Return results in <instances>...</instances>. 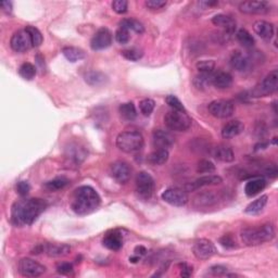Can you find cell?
I'll list each match as a JSON object with an SVG mask.
<instances>
[{"mask_svg": "<svg viewBox=\"0 0 278 278\" xmlns=\"http://www.w3.org/2000/svg\"><path fill=\"white\" fill-rule=\"evenodd\" d=\"M48 205L44 199L29 198L15 202L11 208V222L15 226H29L34 223Z\"/></svg>", "mask_w": 278, "mask_h": 278, "instance_id": "obj_1", "label": "cell"}, {"mask_svg": "<svg viewBox=\"0 0 278 278\" xmlns=\"http://www.w3.org/2000/svg\"><path fill=\"white\" fill-rule=\"evenodd\" d=\"M101 203L100 196L90 186L76 188L72 194L71 208L77 215H88L95 212Z\"/></svg>", "mask_w": 278, "mask_h": 278, "instance_id": "obj_2", "label": "cell"}, {"mask_svg": "<svg viewBox=\"0 0 278 278\" xmlns=\"http://www.w3.org/2000/svg\"><path fill=\"white\" fill-rule=\"evenodd\" d=\"M275 237V230L272 224L266 223L259 227H248L240 233L242 242L249 247L271 242Z\"/></svg>", "mask_w": 278, "mask_h": 278, "instance_id": "obj_3", "label": "cell"}, {"mask_svg": "<svg viewBox=\"0 0 278 278\" xmlns=\"http://www.w3.org/2000/svg\"><path fill=\"white\" fill-rule=\"evenodd\" d=\"M145 139L137 131H125L120 133L117 137V146L121 151L133 154L142 149Z\"/></svg>", "mask_w": 278, "mask_h": 278, "instance_id": "obj_4", "label": "cell"}, {"mask_svg": "<svg viewBox=\"0 0 278 278\" xmlns=\"http://www.w3.org/2000/svg\"><path fill=\"white\" fill-rule=\"evenodd\" d=\"M166 127L174 132H185L191 126V119L185 111H169L164 117Z\"/></svg>", "mask_w": 278, "mask_h": 278, "instance_id": "obj_5", "label": "cell"}, {"mask_svg": "<svg viewBox=\"0 0 278 278\" xmlns=\"http://www.w3.org/2000/svg\"><path fill=\"white\" fill-rule=\"evenodd\" d=\"M278 88V71L273 70L263 80L259 83L251 90V97L261 98V97L270 96L277 90Z\"/></svg>", "mask_w": 278, "mask_h": 278, "instance_id": "obj_6", "label": "cell"}, {"mask_svg": "<svg viewBox=\"0 0 278 278\" xmlns=\"http://www.w3.org/2000/svg\"><path fill=\"white\" fill-rule=\"evenodd\" d=\"M135 186L139 197L142 199H149L155 191V179L152 178L149 173L142 171L136 175Z\"/></svg>", "mask_w": 278, "mask_h": 278, "instance_id": "obj_7", "label": "cell"}, {"mask_svg": "<svg viewBox=\"0 0 278 278\" xmlns=\"http://www.w3.org/2000/svg\"><path fill=\"white\" fill-rule=\"evenodd\" d=\"M208 113L216 119L230 118L235 112V105L230 100H214L208 106Z\"/></svg>", "mask_w": 278, "mask_h": 278, "instance_id": "obj_8", "label": "cell"}, {"mask_svg": "<svg viewBox=\"0 0 278 278\" xmlns=\"http://www.w3.org/2000/svg\"><path fill=\"white\" fill-rule=\"evenodd\" d=\"M192 253L198 260H208L212 257H214L217 253L215 244L211 240L207 238H201L194 242L192 245Z\"/></svg>", "mask_w": 278, "mask_h": 278, "instance_id": "obj_9", "label": "cell"}, {"mask_svg": "<svg viewBox=\"0 0 278 278\" xmlns=\"http://www.w3.org/2000/svg\"><path fill=\"white\" fill-rule=\"evenodd\" d=\"M46 272V267L33 259L23 258L18 262V273L24 277H38Z\"/></svg>", "mask_w": 278, "mask_h": 278, "instance_id": "obj_10", "label": "cell"}, {"mask_svg": "<svg viewBox=\"0 0 278 278\" xmlns=\"http://www.w3.org/2000/svg\"><path fill=\"white\" fill-rule=\"evenodd\" d=\"M132 166L125 161H115L110 166V175L119 184H126L132 177Z\"/></svg>", "mask_w": 278, "mask_h": 278, "instance_id": "obj_11", "label": "cell"}, {"mask_svg": "<svg viewBox=\"0 0 278 278\" xmlns=\"http://www.w3.org/2000/svg\"><path fill=\"white\" fill-rule=\"evenodd\" d=\"M10 46L13 52H25L33 47L31 36L26 29L18 30L12 35L10 40Z\"/></svg>", "mask_w": 278, "mask_h": 278, "instance_id": "obj_12", "label": "cell"}, {"mask_svg": "<svg viewBox=\"0 0 278 278\" xmlns=\"http://www.w3.org/2000/svg\"><path fill=\"white\" fill-rule=\"evenodd\" d=\"M162 199L173 207H184L189 200L188 193L182 188H169L162 193Z\"/></svg>", "mask_w": 278, "mask_h": 278, "instance_id": "obj_13", "label": "cell"}, {"mask_svg": "<svg viewBox=\"0 0 278 278\" xmlns=\"http://www.w3.org/2000/svg\"><path fill=\"white\" fill-rule=\"evenodd\" d=\"M219 202V196L213 191H205L197 193L192 198V207L197 210L210 208Z\"/></svg>", "mask_w": 278, "mask_h": 278, "instance_id": "obj_14", "label": "cell"}, {"mask_svg": "<svg viewBox=\"0 0 278 278\" xmlns=\"http://www.w3.org/2000/svg\"><path fill=\"white\" fill-rule=\"evenodd\" d=\"M111 44H112V33L106 27H101L97 31L90 40V47L95 52L109 48Z\"/></svg>", "mask_w": 278, "mask_h": 278, "instance_id": "obj_15", "label": "cell"}, {"mask_svg": "<svg viewBox=\"0 0 278 278\" xmlns=\"http://www.w3.org/2000/svg\"><path fill=\"white\" fill-rule=\"evenodd\" d=\"M222 182H223V179H222L221 176H217V175L201 176V177L197 178L196 180H193V182L185 185V191H194L199 188H202L206 186H216V185H220Z\"/></svg>", "mask_w": 278, "mask_h": 278, "instance_id": "obj_16", "label": "cell"}, {"mask_svg": "<svg viewBox=\"0 0 278 278\" xmlns=\"http://www.w3.org/2000/svg\"><path fill=\"white\" fill-rule=\"evenodd\" d=\"M239 10L245 15H265L271 6L267 1H244L239 4Z\"/></svg>", "mask_w": 278, "mask_h": 278, "instance_id": "obj_17", "label": "cell"}, {"mask_svg": "<svg viewBox=\"0 0 278 278\" xmlns=\"http://www.w3.org/2000/svg\"><path fill=\"white\" fill-rule=\"evenodd\" d=\"M152 140L156 149H166L172 147L175 142V138L172 134L164 129H155L152 133Z\"/></svg>", "mask_w": 278, "mask_h": 278, "instance_id": "obj_18", "label": "cell"}, {"mask_svg": "<svg viewBox=\"0 0 278 278\" xmlns=\"http://www.w3.org/2000/svg\"><path fill=\"white\" fill-rule=\"evenodd\" d=\"M229 63L230 67L238 72L248 71L251 67V60L240 52H234L231 53Z\"/></svg>", "mask_w": 278, "mask_h": 278, "instance_id": "obj_19", "label": "cell"}, {"mask_svg": "<svg viewBox=\"0 0 278 278\" xmlns=\"http://www.w3.org/2000/svg\"><path fill=\"white\" fill-rule=\"evenodd\" d=\"M244 131V124L239 120H233L224 125L222 128V137L225 139H231L239 136Z\"/></svg>", "mask_w": 278, "mask_h": 278, "instance_id": "obj_20", "label": "cell"}, {"mask_svg": "<svg viewBox=\"0 0 278 278\" xmlns=\"http://www.w3.org/2000/svg\"><path fill=\"white\" fill-rule=\"evenodd\" d=\"M211 155L214 156L216 160L221 162H226V163H229V162H233L235 160L233 149H231L229 146L223 145V143L212 148Z\"/></svg>", "mask_w": 278, "mask_h": 278, "instance_id": "obj_21", "label": "cell"}, {"mask_svg": "<svg viewBox=\"0 0 278 278\" xmlns=\"http://www.w3.org/2000/svg\"><path fill=\"white\" fill-rule=\"evenodd\" d=\"M253 30L256 32V34L264 40H270L274 36V26H273L272 23L267 21L259 20L254 22Z\"/></svg>", "mask_w": 278, "mask_h": 278, "instance_id": "obj_22", "label": "cell"}, {"mask_svg": "<svg viewBox=\"0 0 278 278\" xmlns=\"http://www.w3.org/2000/svg\"><path fill=\"white\" fill-rule=\"evenodd\" d=\"M233 84V76L224 71H214L212 74V85L219 89H226Z\"/></svg>", "mask_w": 278, "mask_h": 278, "instance_id": "obj_23", "label": "cell"}, {"mask_svg": "<svg viewBox=\"0 0 278 278\" xmlns=\"http://www.w3.org/2000/svg\"><path fill=\"white\" fill-rule=\"evenodd\" d=\"M212 23L217 27H221L224 32L233 34L236 29V22L231 17L226 15H217L212 17Z\"/></svg>", "mask_w": 278, "mask_h": 278, "instance_id": "obj_24", "label": "cell"}, {"mask_svg": "<svg viewBox=\"0 0 278 278\" xmlns=\"http://www.w3.org/2000/svg\"><path fill=\"white\" fill-rule=\"evenodd\" d=\"M71 251V247L64 243H47L44 244V252L48 257L60 258L64 257Z\"/></svg>", "mask_w": 278, "mask_h": 278, "instance_id": "obj_25", "label": "cell"}, {"mask_svg": "<svg viewBox=\"0 0 278 278\" xmlns=\"http://www.w3.org/2000/svg\"><path fill=\"white\" fill-rule=\"evenodd\" d=\"M265 187H266V180L262 177H257L250 179L249 182L245 184L244 192L248 197H254L257 196L258 193H260Z\"/></svg>", "mask_w": 278, "mask_h": 278, "instance_id": "obj_26", "label": "cell"}, {"mask_svg": "<svg viewBox=\"0 0 278 278\" xmlns=\"http://www.w3.org/2000/svg\"><path fill=\"white\" fill-rule=\"evenodd\" d=\"M103 243L105 248L113 251H118L123 245V237L118 231H112V233L106 234L103 240Z\"/></svg>", "mask_w": 278, "mask_h": 278, "instance_id": "obj_27", "label": "cell"}, {"mask_svg": "<svg viewBox=\"0 0 278 278\" xmlns=\"http://www.w3.org/2000/svg\"><path fill=\"white\" fill-rule=\"evenodd\" d=\"M84 78L88 85L96 87L104 85L106 81H108V77H106L105 74L100 71H88L85 73Z\"/></svg>", "mask_w": 278, "mask_h": 278, "instance_id": "obj_28", "label": "cell"}, {"mask_svg": "<svg viewBox=\"0 0 278 278\" xmlns=\"http://www.w3.org/2000/svg\"><path fill=\"white\" fill-rule=\"evenodd\" d=\"M169 150L166 149H156L148 156L147 161L151 165H163L169 160Z\"/></svg>", "mask_w": 278, "mask_h": 278, "instance_id": "obj_29", "label": "cell"}, {"mask_svg": "<svg viewBox=\"0 0 278 278\" xmlns=\"http://www.w3.org/2000/svg\"><path fill=\"white\" fill-rule=\"evenodd\" d=\"M62 53L68 61L77 62L86 57V53L83 49L77 47H64L62 49Z\"/></svg>", "mask_w": 278, "mask_h": 278, "instance_id": "obj_30", "label": "cell"}, {"mask_svg": "<svg viewBox=\"0 0 278 278\" xmlns=\"http://www.w3.org/2000/svg\"><path fill=\"white\" fill-rule=\"evenodd\" d=\"M267 201H268L267 194H263V196L256 199V200L250 203V205L245 208L244 212L247 213V214H252V215L258 214V213L263 211V208L267 205Z\"/></svg>", "mask_w": 278, "mask_h": 278, "instance_id": "obj_31", "label": "cell"}, {"mask_svg": "<svg viewBox=\"0 0 278 278\" xmlns=\"http://www.w3.org/2000/svg\"><path fill=\"white\" fill-rule=\"evenodd\" d=\"M119 25L120 27H123V29L128 31H134L137 34H142L145 32V26L136 18H123Z\"/></svg>", "mask_w": 278, "mask_h": 278, "instance_id": "obj_32", "label": "cell"}, {"mask_svg": "<svg viewBox=\"0 0 278 278\" xmlns=\"http://www.w3.org/2000/svg\"><path fill=\"white\" fill-rule=\"evenodd\" d=\"M69 183V179L66 177H57L46 183L44 185V188L49 192H55L58 191H61L64 187H67Z\"/></svg>", "mask_w": 278, "mask_h": 278, "instance_id": "obj_33", "label": "cell"}, {"mask_svg": "<svg viewBox=\"0 0 278 278\" xmlns=\"http://www.w3.org/2000/svg\"><path fill=\"white\" fill-rule=\"evenodd\" d=\"M212 74L213 73H199L193 78V85L198 89L205 90L208 86L212 85Z\"/></svg>", "mask_w": 278, "mask_h": 278, "instance_id": "obj_34", "label": "cell"}, {"mask_svg": "<svg viewBox=\"0 0 278 278\" xmlns=\"http://www.w3.org/2000/svg\"><path fill=\"white\" fill-rule=\"evenodd\" d=\"M67 156L68 157L71 161L73 162H75V163H78L80 164L81 162L85 159V151L83 148H81L80 146H77V145H74V146H70L68 148V150H67Z\"/></svg>", "mask_w": 278, "mask_h": 278, "instance_id": "obj_35", "label": "cell"}, {"mask_svg": "<svg viewBox=\"0 0 278 278\" xmlns=\"http://www.w3.org/2000/svg\"><path fill=\"white\" fill-rule=\"evenodd\" d=\"M120 114L124 120H127V121H133L137 117V111L135 108V104L133 103H125L120 105L119 108Z\"/></svg>", "mask_w": 278, "mask_h": 278, "instance_id": "obj_36", "label": "cell"}, {"mask_svg": "<svg viewBox=\"0 0 278 278\" xmlns=\"http://www.w3.org/2000/svg\"><path fill=\"white\" fill-rule=\"evenodd\" d=\"M236 37H237V40L239 41V43L242 44L245 48L253 47L254 43H256V40H254L253 36L244 29H240L237 32V34H236Z\"/></svg>", "mask_w": 278, "mask_h": 278, "instance_id": "obj_37", "label": "cell"}, {"mask_svg": "<svg viewBox=\"0 0 278 278\" xmlns=\"http://www.w3.org/2000/svg\"><path fill=\"white\" fill-rule=\"evenodd\" d=\"M18 74L22 78H24L26 81H32L36 75V68L32 63L25 62L18 68Z\"/></svg>", "mask_w": 278, "mask_h": 278, "instance_id": "obj_38", "label": "cell"}, {"mask_svg": "<svg viewBox=\"0 0 278 278\" xmlns=\"http://www.w3.org/2000/svg\"><path fill=\"white\" fill-rule=\"evenodd\" d=\"M121 54L126 60L135 62V61H138V60H140L142 58L143 52L139 48H128V49L123 50Z\"/></svg>", "mask_w": 278, "mask_h": 278, "instance_id": "obj_39", "label": "cell"}, {"mask_svg": "<svg viewBox=\"0 0 278 278\" xmlns=\"http://www.w3.org/2000/svg\"><path fill=\"white\" fill-rule=\"evenodd\" d=\"M26 31L29 32V34L31 36L32 43H33V47H38L41 44H43V34L40 33V31L38 29H36L35 26H26Z\"/></svg>", "mask_w": 278, "mask_h": 278, "instance_id": "obj_40", "label": "cell"}, {"mask_svg": "<svg viewBox=\"0 0 278 278\" xmlns=\"http://www.w3.org/2000/svg\"><path fill=\"white\" fill-rule=\"evenodd\" d=\"M155 106L156 103L149 98L142 99L140 103H139V110H140V112L145 115V117H149V115L154 112Z\"/></svg>", "mask_w": 278, "mask_h": 278, "instance_id": "obj_41", "label": "cell"}, {"mask_svg": "<svg viewBox=\"0 0 278 278\" xmlns=\"http://www.w3.org/2000/svg\"><path fill=\"white\" fill-rule=\"evenodd\" d=\"M215 171V165L212 161L203 159L201 161H199V163L197 165V172L200 174H210L213 173Z\"/></svg>", "mask_w": 278, "mask_h": 278, "instance_id": "obj_42", "label": "cell"}, {"mask_svg": "<svg viewBox=\"0 0 278 278\" xmlns=\"http://www.w3.org/2000/svg\"><path fill=\"white\" fill-rule=\"evenodd\" d=\"M196 67L200 73H213L215 70V62L212 60H202L196 64Z\"/></svg>", "mask_w": 278, "mask_h": 278, "instance_id": "obj_43", "label": "cell"}, {"mask_svg": "<svg viewBox=\"0 0 278 278\" xmlns=\"http://www.w3.org/2000/svg\"><path fill=\"white\" fill-rule=\"evenodd\" d=\"M115 40H117L120 45L128 44V41L131 40L129 31L126 29H123V27H119L118 31L115 32Z\"/></svg>", "mask_w": 278, "mask_h": 278, "instance_id": "obj_44", "label": "cell"}, {"mask_svg": "<svg viewBox=\"0 0 278 278\" xmlns=\"http://www.w3.org/2000/svg\"><path fill=\"white\" fill-rule=\"evenodd\" d=\"M219 242L221 245H223L226 249H234L237 247V243H236L234 236L231 234H226L224 236H222L219 239Z\"/></svg>", "mask_w": 278, "mask_h": 278, "instance_id": "obj_45", "label": "cell"}, {"mask_svg": "<svg viewBox=\"0 0 278 278\" xmlns=\"http://www.w3.org/2000/svg\"><path fill=\"white\" fill-rule=\"evenodd\" d=\"M166 104H169V106L172 108V110H176V111H185V108L183 104L180 103V100L177 98V97H175L173 95H169L168 97L165 98Z\"/></svg>", "mask_w": 278, "mask_h": 278, "instance_id": "obj_46", "label": "cell"}, {"mask_svg": "<svg viewBox=\"0 0 278 278\" xmlns=\"http://www.w3.org/2000/svg\"><path fill=\"white\" fill-rule=\"evenodd\" d=\"M128 8V2L126 0H115L112 2V9L113 10L119 13V15H124V13L127 12Z\"/></svg>", "mask_w": 278, "mask_h": 278, "instance_id": "obj_47", "label": "cell"}, {"mask_svg": "<svg viewBox=\"0 0 278 278\" xmlns=\"http://www.w3.org/2000/svg\"><path fill=\"white\" fill-rule=\"evenodd\" d=\"M165 0H147L146 7L149 8L150 10H159L166 6Z\"/></svg>", "mask_w": 278, "mask_h": 278, "instance_id": "obj_48", "label": "cell"}, {"mask_svg": "<svg viewBox=\"0 0 278 278\" xmlns=\"http://www.w3.org/2000/svg\"><path fill=\"white\" fill-rule=\"evenodd\" d=\"M31 191V186L27 182H18L17 184V192L20 194L21 197L27 196V193Z\"/></svg>", "mask_w": 278, "mask_h": 278, "instance_id": "obj_49", "label": "cell"}, {"mask_svg": "<svg viewBox=\"0 0 278 278\" xmlns=\"http://www.w3.org/2000/svg\"><path fill=\"white\" fill-rule=\"evenodd\" d=\"M210 273L213 276H226L228 274V270L225 266L214 265L210 267Z\"/></svg>", "mask_w": 278, "mask_h": 278, "instance_id": "obj_50", "label": "cell"}, {"mask_svg": "<svg viewBox=\"0 0 278 278\" xmlns=\"http://www.w3.org/2000/svg\"><path fill=\"white\" fill-rule=\"evenodd\" d=\"M57 271H58L59 274L68 275V274H70V273H72L73 265L70 263H67V262L60 263V264H58V266H57Z\"/></svg>", "mask_w": 278, "mask_h": 278, "instance_id": "obj_51", "label": "cell"}, {"mask_svg": "<svg viewBox=\"0 0 278 278\" xmlns=\"http://www.w3.org/2000/svg\"><path fill=\"white\" fill-rule=\"evenodd\" d=\"M180 266V276L182 277H191L192 274V267L187 265L186 263L179 264Z\"/></svg>", "mask_w": 278, "mask_h": 278, "instance_id": "obj_52", "label": "cell"}, {"mask_svg": "<svg viewBox=\"0 0 278 278\" xmlns=\"http://www.w3.org/2000/svg\"><path fill=\"white\" fill-rule=\"evenodd\" d=\"M1 8L7 13H11L12 12V2L11 1H2L1 2Z\"/></svg>", "mask_w": 278, "mask_h": 278, "instance_id": "obj_53", "label": "cell"}, {"mask_svg": "<svg viewBox=\"0 0 278 278\" xmlns=\"http://www.w3.org/2000/svg\"><path fill=\"white\" fill-rule=\"evenodd\" d=\"M135 254L136 256H143V254H146L147 253V249L145 247H142V245H137V247L135 248Z\"/></svg>", "mask_w": 278, "mask_h": 278, "instance_id": "obj_54", "label": "cell"}, {"mask_svg": "<svg viewBox=\"0 0 278 278\" xmlns=\"http://www.w3.org/2000/svg\"><path fill=\"white\" fill-rule=\"evenodd\" d=\"M200 3L207 7H213V6H217V4H219V1H202Z\"/></svg>", "mask_w": 278, "mask_h": 278, "instance_id": "obj_55", "label": "cell"}]
</instances>
